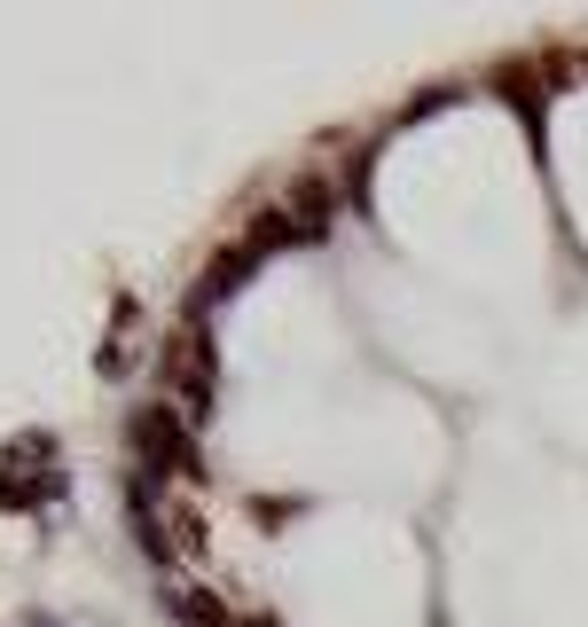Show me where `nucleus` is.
<instances>
[{"instance_id": "1", "label": "nucleus", "mask_w": 588, "mask_h": 627, "mask_svg": "<svg viewBox=\"0 0 588 627\" xmlns=\"http://www.w3.org/2000/svg\"><path fill=\"white\" fill-rule=\"evenodd\" d=\"M141 456H149V471L181 463V416H174V408H149V416H141Z\"/></svg>"}]
</instances>
